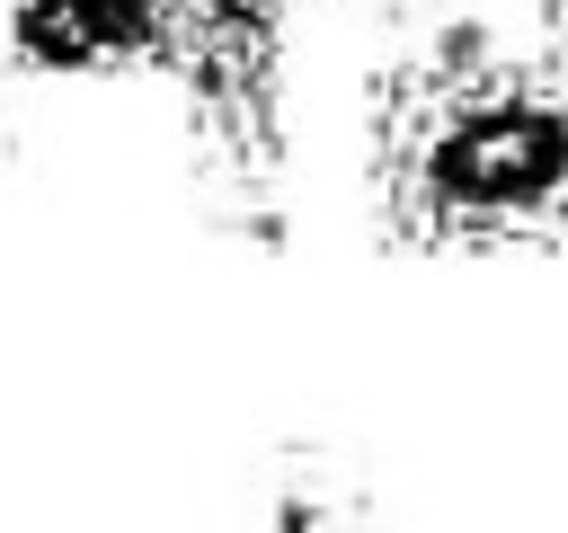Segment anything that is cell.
Instances as JSON below:
<instances>
[{"label":"cell","mask_w":568,"mask_h":533,"mask_svg":"<svg viewBox=\"0 0 568 533\" xmlns=\"http://www.w3.org/2000/svg\"><path fill=\"white\" fill-rule=\"evenodd\" d=\"M186 0H18L9 53L36 71H142L178 62Z\"/></svg>","instance_id":"3"},{"label":"cell","mask_w":568,"mask_h":533,"mask_svg":"<svg viewBox=\"0 0 568 533\" xmlns=\"http://www.w3.org/2000/svg\"><path fill=\"white\" fill-rule=\"evenodd\" d=\"M275 44H284V0H186L178 71L195 89V124L213 160L248 178L275 160Z\"/></svg>","instance_id":"2"},{"label":"cell","mask_w":568,"mask_h":533,"mask_svg":"<svg viewBox=\"0 0 568 533\" xmlns=\"http://www.w3.org/2000/svg\"><path fill=\"white\" fill-rule=\"evenodd\" d=\"M0 142H9V98H0Z\"/></svg>","instance_id":"5"},{"label":"cell","mask_w":568,"mask_h":533,"mask_svg":"<svg viewBox=\"0 0 568 533\" xmlns=\"http://www.w3.org/2000/svg\"><path fill=\"white\" fill-rule=\"evenodd\" d=\"M550 9H559V62H568V0H550Z\"/></svg>","instance_id":"4"},{"label":"cell","mask_w":568,"mask_h":533,"mask_svg":"<svg viewBox=\"0 0 568 533\" xmlns=\"http://www.w3.org/2000/svg\"><path fill=\"white\" fill-rule=\"evenodd\" d=\"M382 204L435 249L568 240V62L417 53L373 98Z\"/></svg>","instance_id":"1"}]
</instances>
